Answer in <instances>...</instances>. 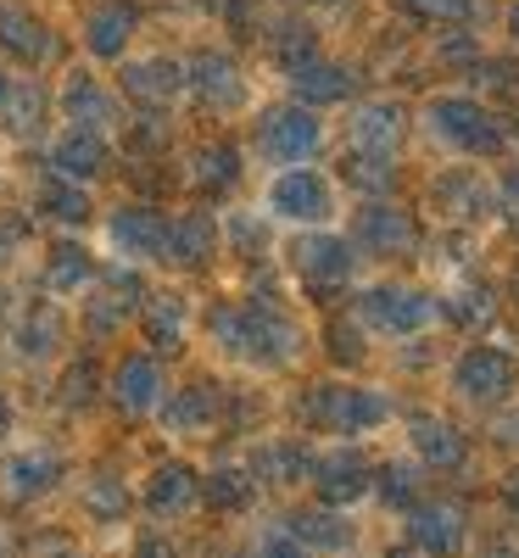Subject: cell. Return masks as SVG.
<instances>
[{
  "label": "cell",
  "instance_id": "obj_40",
  "mask_svg": "<svg viewBox=\"0 0 519 558\" xmlns=\"http://www.w3.org/2000/svg\"><path fill=\"white\" fill-rule=\"evenodd\" d=\"M503 436H508V441H519V413H514L508 425H503Z\"/></svg>",
  "mask_w": 519,
  "mask_h": 558
},
{
  "label": "cell",
  "instance_id": "obj_43",
  "mask_svg": "<svg viewBox=\"0 0 519 558\" xmlns=\"http://www.w3.org/2000/svg\"><path fill=\"white\" fill-rule=\"evenodd\" d=\"M486 558H519V553H508V547H503V553H486Z\"/></svg>",
  "mask_w": 519,
  "mask_h": 558
},
{
  "label": "cell",
  "instance_id": "obj_5",
  "mask_svg": "<svg viewBox=\"0 0 519 558\" xmlns=\"http://www.w3.org/2000/svg\"><path fill=\"white\" fill-rule=\"evenodd\" d=\"M268 213L279 218H297V223H318L329 218V184L313 168H286L268 184Z\"/></svg>",
  "mask_w": 519,
  "mask_h": 558
},
{
  "label": "cell",
  "instance_id": "obj_19",
  "mask_svg": "<svg viewBox=\"0 0 519 558\" xmlns=\"http://www.w3.org/2000/svg\"><path fill=\"white\" fill-rule=\"evenodd\" d=\"M62 107H68V123H79V129H107L112 123V96L96 78H73Z\"/></svg>",
  "mask_w": 519,
  "mask_h": 558
},
{
  "label": "cell",
  "instance_id": "obj_35",
  "mask_svg": "<svg viewBox=\"0 0 519 558\" xmlns=\"http://www.w3.org/2000/svg\"><path fill=\"white\" fill-rule=\"evenodd\" d=\"M413 486H419V481H413L408 463H391V470H386V486H381V497H386V502H408V497H413Z\"/></svg>",
  "mask_w": 519,
  "mask_h": 558
},
{
  "label": "cell",
  "instance_id": "obj_7",
  "mask_svg": "<svg viewBox=\"0 0 519 558\" xmlns=\"http://www.w3.org/2000/svg\"><path fill=\"white\" fill-rule=\"evenodd\" d=\"M413 547L431 558H458L463 553V514L452 502H424L413 508Z\"/></svg>",
  "mask_w": 519,
  "mask_h": 558
},
{
  "label": "cell",
  "instance_id": "obj_36",
  "mask_svg": "<svg viewBox=\"0 0 519 558\" xmlns=\"http://www.w3.org/2000/svg\"><path fill=\"white\" fill-rule=\"evenodd\" d=\"M402 7L419 12V17H463L469 0H402Z\"/></svg>",
  "mask_w": 519,
  "mask_h": 558
},
{
  "label": "cell",
  "instance_id": "obj_8",
  "mask_svg": "<svg viewBox=\"0 0 519 558\" xmlns=\"http://www.w3.org/2000/svg\"><path fill=\"white\" fill-rule=\"evenodd\" d=\"M51 162H57V173L62 179H96L101 168H107V140H101V129H68L57 146H51Z\"/></svg>",
  "mask_w": 519,
  "mask_h": 558
},
{
  "label": "cell",
  "instance_id": "obj_16",
  "mask_svg": "<svg viewBox=\"0 0 519 558\" xmlns=\"http://www.w3.org/2000/svg\"><path fill=\"white\" fill-rule=\"evenodd\" d=\"M358 241L369 246V252H408L413 246V223H408V213H391V207H369L363 218H358Z\"/></svg>",
  "mask_w": 519,
  "mask_h": 558
},
{
  "label": "cell",
  "instance_id": "obj_13",
  "mask_svg": "<svg viewBox=\"0 0 519 558\" xmlns=\"http://www.w3.org/2000/svg\"><path fill=\"white\" fill-rule=\"evenodd\" d=\"M112 391H118V402L129 413H152L162 402V368H157V357H123Z\"/></svg>",
  "mask_w": 519,
  "mask_h": 558
},
{
  "label": "cell",
  "instance_id": "obj_1",
  "mask_svg": "<svg viewBox=\"0 0 519 558\" xmlns=\"http://www.w3.org/2000/svg\"><path fill=\"white\" fill-rule=\"evenodd\" d=\"M307 413L318 418L324 430H336V436H358L369 425H381V418H391V402L381 391H352V386H318Z\"/></svg>",
  "mask_w": 519,
  "mask_h": 558
},
{
  "label": "cell",
  "instance_id": "obj_20",
  "mask_svg": "<svg viewBox=\"0 0 519 558\" xmlns=\"http://www.w3.org/2000/svg\"><path fill=\"white\" fill-rule=\"evenodd\" d=\"M413 452L424 463H436V470H447V463L463 458V436L452 425H442V418H413Z\"/></svg>",
  "mask_w": 519,
  "mask_h": 558
},
{
  "label": "cell",
  "instance_id": "obj_39",
  "mask_svg": "<svg viewBox=\"0 0 519 558\" xmlns=\"http://www.w3.org/2000/svg\"><path fill=\"white\" fill-rule=\"evenodd\" d=\"M503 492H508V502H514V508H519V470H514V475H508V486H503Z\"/></svg>",
  "mask_w": 519,
  "mask_h": 558
},
{
  "label": "cell",
  "instance_id": "obj_30",
  "mask_svg": "<svg viewBox=\"0 0 519 558\" xmlns=\"http://www.w3.org/2000/svg\"><path fill=\"white\" fill-rule=\"evenodd\" d=\"M291 536L297 542H318V547H347L352 542V531L336 514H302V520H291Z\"/></svg>",
  "mask_w": 519,
  "mask_h": 558
},
{
  "label": "cell",
  "instance_id": "obj_29",
  "mask_svg": "<svg viewBox=\"0 0 519 558\" xmlns=\"http://www.w3.org/2000/svg\"><path fill=\"white\" fill-rule=\"evenodd\" d=\"M57 336H62L57 313H51V307H34V313L23 318V336H17V347H23L28 357H45V352L57 347Z\"/></svg>",
  "mask_w": 519,
  "mask_h": 558
},
{
  "label": "cell",
  "instance_id": "obj_38",
  "mask_svg": "<svg viewBox=\"0 0 519 558\" xmlns=\"http://www.w3.org/2000/svg\"><path fill=\"white\" fill-rule=\"evenodd\" d=\"M7 430H12V402L0 397V436H7Z\"/></svg>",
  "mask_w": 519,
  "mask_h": 558
},
{
  "label": "cell",
  "instance_id": "obj_24",
  "mask_svg": "<svg viewBox=\"0 0 519 558\" xmlns=\"http://www.w3.org/2000/svg\"><path fill=\"white\" fill-rule=\"evenodd\" d=\"M0 118H7L12 134H34L39 118H45V89L39 84H7V101H0Z\"/></svg>",
  "mask_w": 519,
  "mask_h": 558
},
{
  "label": "cell",
  "instance_id": "obj_26",
  "mask_svg": "<svg viewBox=\"0 0 519 558\" xmlns=\"http://www.w3.org/2000/svg\"><path fill=\"white\" fill-rule=\"evenodd\" d=\"M146 336H152L162 352H173V347L184 341V307H179L173 296H157V302H152V313H146Z\"/></svg>",
  "mask_w": 519,
  "mask_h": 558
},
{
  "label": "cell",
  "instance_id": "obj_6",
  "mask_svg": "<svg viewBox=\"0 0 519 558\" xmlns=\"http://www.w3.org/2000/svg\"><path fill=\"white\" fill-rule=\"evenodd\" d=\"M263 151H268L274 162L297 168L302 157H313V151H318V118H313V112H302V107L268 112V123H263Z\"/></svg>",
  "mask_w": 519,
  "mask_h": 558
},
{
  "label": "cell",
  "instance_id": "obj_33",
  "mask_svg": "<svg viewBox=\"0 0 519 558\" xmlns=\"http://www.w3.org/2000/svg\"><path fill=\"white\" fill-rule=\"evenodd\" d=\"M196 184H207V191H224V184H234V151L229 146H207L196 157Z\"/></svg>",
  "mask_w": 519,
  "mask_h": 558
},
{
  "label": "cell",
  "instance_id": "obj_9",
  "mask_svg": "<svg viewBox=\"0 0 519 558\" xmlns=\"http://www.w3.org/2000/svg\"><path fill=\"white\" fill-rule=\"evenodd\" d=\"M313 481H318V497H324V502H352V497L369 492V470H363V458H358L352 447L318 458V463H313Z\"/></svg>",
  "mask_w": 519,
  "mask_h": 558
},
{
  "label": "cell",
  "instance_id": "obj_31",
  "mask_svg": "<svg viewBox=\"0 0 519 558\" xmlns=\"http://www.w3.org/2000/svg\"><path fill=\"white\" fill-rule=\"evenodd\" d=\"M45 279H51V291H79L84 279H89V257L79 246H62L51 252V268H45Z\"/></svg>",
  "mask_w": 519,
  "mask_h": 558
},
{
  "label": "cell",
  "instance_id": "obj_32",
  "mask_svg": "<svg viewBox=\"0 0 519 558\" xmlns=\"http://www.w3.org/2000/svg\"><path fill=\"white\" fill-rule=\"evenodd\" d=\"M39 207L51 213V218H62V223H79V218H89V202H84V191H73V184H62V179H51V184H45Z\"/></svg>",
  "mask_w": 519,
  "mask_h": 558
},
{
  "label": "cell",
  "instance_id": "obj_17",
  "mask_svg": "<svg viewBox=\"0 0 519 558\" xmlns=\"http://www.w3.org/2000/svg\"><path fill=\"white\" fill-rule=\"evenodd\" d=\"M196 497H202V481H196L191 470H179V463L157 470L152 486H146V508H152V514H184Z\"/></svg>",
  "mask_w": 519,
  "mask_h": 558
},
{
  "label": "cell",
  "instance_id": "obj_2",
  "mask_svg": "<svg viewBox=\"0 0 519 558\" xmlns=\"http://www.w3.org/2000/svg\"><path fill=\"white\" fill-rule=\"evenodd\" d=\"M358 318L381 336H408V330H424V324L436 318V302L419 296V291H402V286H381L358 302Z\"/></svg>",
  "mask_w": 519,
  "mask_h": 558
},
{
  "label": "cell",
  "instance_id": "obj_34",
  "mask_svg": "<svg viewBox=\"0 0 519 558\" xmlns=\"http://www.w3.org/2000/svg\"><path fill=\"white\" fill-rule=\"evenodd\" d=\"M123 486L118 481H96V486H89V508H96V514H123Z\"/></svg>",
  "mask_w": 519,
  "mask_h": 558
},
{
  "label": "cell",
  "instance_id": "obj_21",
  "mask_svg": "<svg viewBox=\"0 0 519 558\" xmlns=\"http://www.w3.org/2000/svg\"><path fill=\"white\" fill-rule=\"evenodd\" d=\"M291 84H297V96H307V101H341L352 89L347 68H329V62H313V57L302 68H291Z\"/></svg>",
  "mask_w": 519,
  "mask_h": 558
},
{
  "label": "cell",
  "instance_id": "obj_22",
  "mask_svg": "<svg viewBox=\"0 0 519 558\" xmlns=\"http://www.w3.org/2000/svg\"><path fill=\"white\" fill-rule=\"evenodd\" d=\"M397 134H402V112L386 107V101H381V107H363L358 123H352V140H358V146H363V151H381V157L397 146Z\"/></svg>",
  "mask_w": 519,
  "mask_h": 558
},
{
  "label": "cell",
  "instance_id": "obj_44",
  "mask_svg": "<svg viewBox=\"0 0 519 558\" xmlns=\"http://www.w3.org/2000/svg\"><path fill=\"white\" fill-rule=\"evenodd\" d=\"M386 558H413V553H402V547H397V553H386Z\"/></svg>",
  "mask_w": 519,
  "mask_h": 558
},
{
  "label": "cell",
  "instance_id": "obj_18",
  "mask_svg": "<svg viewBox=\"0 0 519 558\" xmlns=\"http://www.w3.org/2000/svg\"><path fill=\"white\" fill-rule=\"evenodd\" d=\"M218 246V229L207 213H184L179 223H168V257L173 263H207Z\"/></svg>",
  "mask_w": 519,
  "mask_h": 558
},
{
  "label": "cell",
  "instance_id": "obj_42",
  "mask_svg": "<svg viewBox=\"0 0 519 558\" xmlns=\"http://www.w3.org/2000/svg\"><path fill=\"white\" fill-rule=\"evenodd\" d=\"M508 28H514V39H519V0H514V12H508Z\"/></svg>",
  "mask_w": 519,
  "mask_h": 558
},
{
  "label": "cell",
  "instance_id": "obj_28",
  "mask_svg": "<svg viewBox=\"0 0 519 558\" xmlns=\"http://www.w3.org/2000/svg\"><path fill=\"white\" fill-rule=\"evenodd\" d=\"M202 497H207L213 508H246V502H252V481H246L241 470H218V475L202 481Z\"/></svg>",
  "mask_w": 519,
  "mask_h": 558
},
{
  "label": "cell",
  "instance_id": "obj_41",
  "mask_svg": "<svg viewBox=\"0 0 519 558\" xmlns=\"http://www.w3.org/2000/svg\"><path fill=\"white\" fill-rule=\"evenodd\" d=\"M146 558H168V547L162 542H146Z\"/></svg>",
  "mask_w": 519,
  "mask_h": 558
},
{
  "label": "cell",
  "instance_id": "obj_23",
  "mask_svg": "<svg viewBox=\"0 0 519 558\" xmlns=\"http://www.w3.org/2000/svg\"><path fill=\"white\" fill-rule=\"evenodd\" d=\"M123 84H129V96H140V101H168L184 78H179V68H173V62L152 57V62H134V68L123 73Z\"/></svg>",
  "mask_w": 519,
  "mask_h": 558
},
{
  "label": "cell",
  "instance_id": "obj_11",
  "mask_svg": "<svg viewBox=\"0 0 519 558\" xmlns=\"http://www.w3.org/2000/svg\"><path fill=\"white\" fill-rule=\"evenodd\" d=\"M57 475H62V463H57L51 452H17V458H7V470H0V492L17 497V502H28V497H39V492H51Z\"/></svg>",
  "mask_w": 519,
  "mask_h": 558
},
{
  "label": "cell",
  "instance_id": "obj_45",
  "mask_svg": "<svg viewBox=\"0 0 519 558\" xmlns=\"http://www.w3.org/2000/svg\"><path fill=\"white\" fill-rule=\"evenodd\" d=\"M0 101H7V78H0Z\"/></svg>",
  "mask_w": 519,
  "mask_h": 558
},
{
  "label": "cell",
  "instance_id": "obj_4",
  "mask_svg": "<svg viewBox=\"0 0 519 558\" xmlns=\"http://www.w3.org/2000/svg\"><path fill=\"white\" fill-rule=\"evenodd\" d=\"M452 386H458L463 402H497V397L514 391V363L497 347H469L452 368Z\"/></svg>",
  "mask_w": 519,
  "mask_h": 558
},
{
  "label": "cell",
  "instance_id": "obj_27",
  "mask_svg": "<svg viewBox=\"0 0 519 558\" xmlns=\"http://www.w3.org/2000/svg\"><path fill=\"white\" fill-rule=\"evenodd\" d=\"M168 425H173V430H196V425H213V391H207V386L179 391V397H173V408H168Z\"/></svg>",
  "mask_w": 519,
  "mask_h": 558
},
{
  "label": "cell",
  "instance_id": "obj_25",
  "mask_svg": "<svg viewBox=\"0 0 519 558\" xmlns=\"http://www.w3.org/2000/svg\"><path fill=\"white\" fill-rule=\"evenodd\" d=\"M129 28H134V12L129 7H101L96 17H89V51H96V57H118Z\"/></svg>",
  "mask_w": 519,
  "mask_h": 558
},
{
  "label": "cell",
  "instance_id": "obj_14",
  "mask_svg": "<svg viewBox=\"0 0 519 558\" xmlns=\"http://www.w3.org/2000/svg\"><path fill=\"white\" fill-rule=\"evenodd\" d=\"M0 45H7L12 57H23V62H39L45 51H51L39 17L23 7V0H0Z\"/></svg>",
  "mask_w": 519,
  "mask_h": 558
},
{
  "label": "cell",
  "instance_id": "obj_15",
  "mask_svg": "<svg viewBox=\"0 0 519 558\" xmlns=\"http://www.w3.org/2000/svg\"><path fill=\"white\" fill-rule=\"evenodd\" d=\"M191 84L202 89L213 107H234V101L246 96V84H241V73H234V62L218 57V51H202V57L191 62Z\"/></svg>",
  "mask_w": 519,
  "mask_h": 558
},
{
  "label": "cell",
  "instance_id": "obj_10",
  "mask_svg": "<svg viewBox=\"0 0 519 558\" xmlns=\"http://www.w3.org/2000/svg\"><path fill=\"white\" fill-rule=\"evenodd\" d=\"M107 235L123 257H168V223L157 213H118Z\"/></svg>",
  "mask_w": 519,
  "mask_h": 558
},
{
  "label": "cell",
  "instance_id": "obj_3",
  "mask_svg": "<svg viewBox=\"0 0 519 558\" xmlns=\"http://www.w3.org/2000/svg\"><path fill=\"white\" fill-rule=\"evenodd\" d=\"M431 123L442 140H452L458 151H475V157H492L503 146V129L463 96H447V101H431Z\"/></svg>",
  "mask_w": 519,
  "mask_h": 558
},
{
  "label": "cell",
  "instance_id": "obj_37",
  "mask_svg": "<svg viewBox=\"0 0 519 558\" xmlns=\"http://www.w3.org/2000/svg\"><path fill=\"white\" fill-rule=\"evenodd\" d=\"M263 558H313V553H307V547H302V542H297V536L286 531V536H268Z\"/></svg>",
  "mask_w": 519,
  "mask_h": 558
},
{
  "label": "cell",
  "instance_id": "obj_12",
  "mask_svg": "<svg viewBox=\"0 0 519 558\" xmlns=\"http://www.w3.org/2000/svg\"><path fill=\"white\" fill-rule=\"evenodd\" d=\"M297 268L313 279V286H341V279L352 274V246L347 241H336V235H313V241H302L297 246Z\"/></svg>",
  "mask_w": 519,
  "mask_h": 558
}]
</instances>
